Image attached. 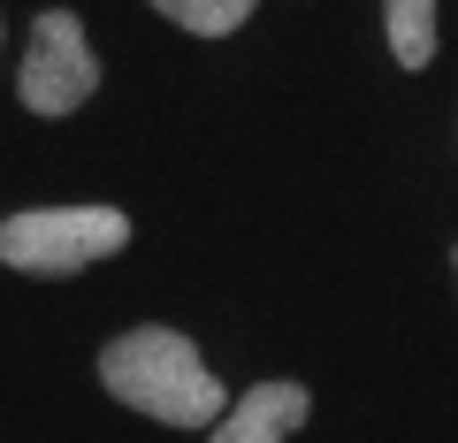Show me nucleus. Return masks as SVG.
<instances>
[{"mask_svg":"<svg viewBox=\"0 0 458 443\" xmlns=\"http://www.w3.org/2000/svg\"><path fill=\"white\" fill-rule=\"evenodd\" d=\"M99 382H107V397H123V405L153 413L168 428H214L229 413L222 382L199 360V345L176 337V328H131V337H114L99 352Z\"/></svg>","mask_w":458,"mask_h":443,"instance_id":"f257e3e1","label":"nucleus"},{"mask_svg":"<svg viewBox=\"0 0 458 443\" xmlns=\"http://www.w3.org/2000/svg\"><path fill=\"white\" fill-rule=\"evenodd\" d=\"M131 245V214L123 207H31L0 222V260L23 276H77Z\"/></svg>","mask_w":458,"mask_h":443,"instance_id":"f03ea898","label":"nucleus"},{"mask_svg":"<svg viewBox=\"0 0 458 443\" xmlns=\"http://www.w3.org/2000/svg\"><path fill=\"white\" fill-rule=\"evenodd\" d=\"M23 107L31 115H69V107H84L99 84V62L92 47H84V23L69 16V8H47V16L31 23V47H23Z\"/></svg>","mask_w":458,"mask_h":443,"instance_id":"7ed1b4c3","label":"nucleus"},{"mask_svg":"<svg viewBox=\"0 0 458 443\" xmlns=\"http://www.w3.org/2000/svg\"><path fill=\"white\" fill-rule=\"evenodd\" d=\"M313 413V397H306V382H252L237 405L214 421V436L207 443H283L298 421Z\"/></svg>","mask_w":458,"mask_h":443,"instance_id":"20e7f679","label":"nucleus"},{"mask_svg":"<svg viewBox=\"0 0 458 443\" xmlns=\"http://www.w3.org/2000/svg\"><path fill=\"white\" fill-rule=\"evenodd\" d=\"M390 54H397V69H428V54H436V0H390Z\"/></svg>","mask_w":458,"mask_h":443,"instance_id":"39448f33","label":"nucleus"},{"mask_svg":"<svg viewBox=\"0 0 458 443\" xmlns=\"http://www.w3.org/2000/svg\"><path fill=\"white\" fill-rule=\"evenodd\" d=\"M168 23H183V31H199V38H222V31H237V23L260 8V0H153Z\"/></svg>","mask_w":458,"mask_h":443,"instance_id":"423d86ee","label":"nucleus"},{"mask_svg":"<svg viewBox=\"0 0 458 443\" xmlns=\"http://www.w3.org/2000/svg\"><path fill=\"white\" fill-rule=\"evenodd\" d=\"M451 260H458V252H451Z\"/></svg>","mask_w":458,"mask_h":443,"instance_id":"0eeeda50","label":"nucleus"}]
</instances>
